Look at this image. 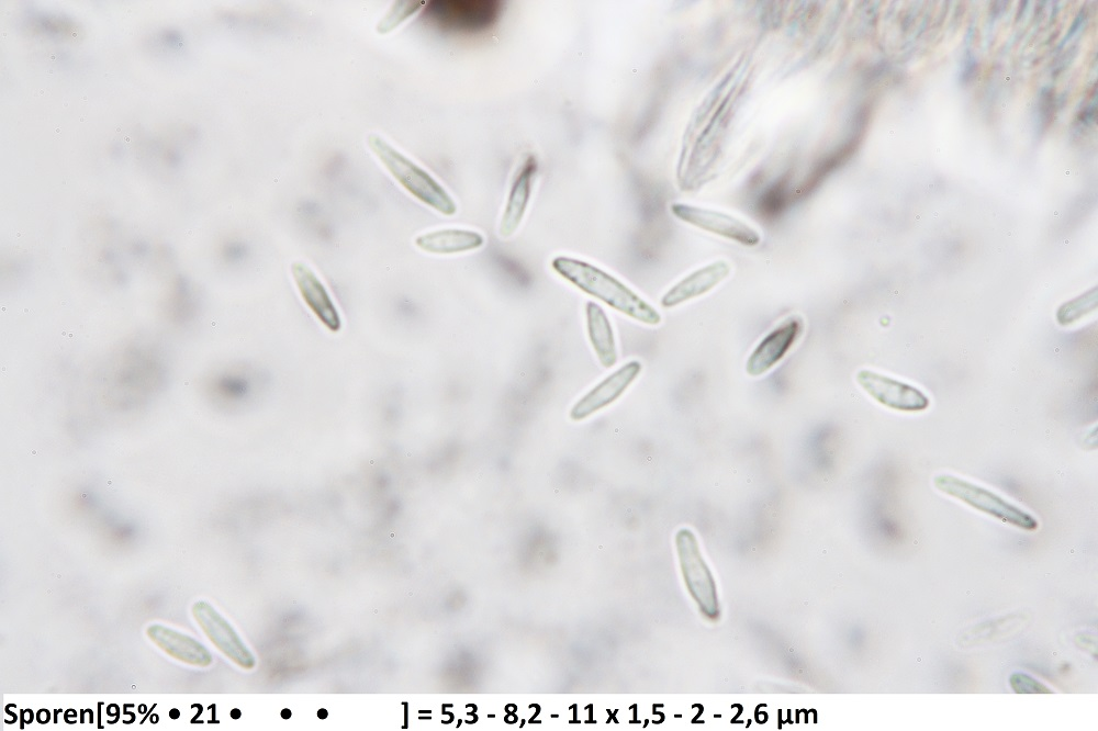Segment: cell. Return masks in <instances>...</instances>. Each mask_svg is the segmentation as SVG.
I'll use <instances>...</instances> for the list:
<instances>
[{
    "instance_id": "6da1fadb",
    "label": "cell",
    "mask_w": 1098,
    "mask_h": 731,
    "mask_svg": "<svg viewBox=\"0 0 1098 731\" xmlns=\"http://www.w3.org/2000/svg\"><path fill=\"white\" fill-rule=\"evenodd\" d=\"M83 248L82 270L94 284L110 290L127 286L139 272L166 273L172 268L167 246L135 236L116 224H101Z\"/></svg>"
},
{
    "instance_id": "7a4b0ae2",
    "label": "cell",
    "mask_w": 1098,
    "mask_h": 731,
    "mask_svg": "<svg viewBox=\"0 0 1098 731\" xmlns=\"http://www.w3.org/2000/svg\"><path fill=\"white\" fill-rule=\"evenodd\" d=\"M164 351L150 341H132L116 349L101 369L99 394L115 411H133L152 402L168 382Z\"/></svg>"
},
{
    "instance_id": "3957f363",
    "label": "cell",
    "mask_w": 1098,
    "mask_h": 731,
    "mask_svg": "<svg viewBox=\"0 0 1098 731\" xmlns=\"http://www.w3.org/2000/svg\"><path fill=\"white\" fill-rule=\"evenodd\" d=\"M551 268L585 294L639 323L658 326L662 322V316L654 306L617 278L592 263L558 256L552 259Z\"/></svg>"
},
{
    "instance_id": "277c9868",
    "label": "cell",
    "mask_w": 1098,
    "mask_h": 731,
    "mask_svg": "<svg viewBox=\"0 0 1098 731\" xmlns=\"http://www.w3.org/2000/svg\"><path fill=\"white\" fill-rule=\"evenodd\" d=\"M367 143L383 167L406 192L442 215L456 214L457 204L451 195L425 169L377 134H370Z\"/></svg>"
},
{
    "instance_id": "5b68a950",
    "label": "cell",
    "mask_w": 1098,
    "mask_h": 731,
    "mask_svg": "<svg viewBox=\"0 0 1098 731\" xmlns=\"http://www.w3.org/2000/svg\"><path fill=\"white\" fill-rule=\"evenodd\" d=\"M938 491L967 506L989 515L1005 524L1032 531L1038 520L1028 511L1008 502L990 490L951 474H939L933 479Z\"/></svg>"
},
{
    "instance_id": "8992f818",
    "label": "cell",
    "mask_w": 1098,
    "mask_h": 731,
    "mask_svg": "<svg viewBox=\"0 0 1098 731\" xmlns=\"http://www.w3.org/2000/svg\"><path fill=\"white\" fill-rule=\"evenodd\" d=\"M498 1H429L426 14L444 29L459 33L489 30L500 15Z\"/></svg>"
},
{
    "instance_id": "52a82bcc",
    "label": "cell",
    "mask_w": 1098,
    "mask_h": 731,
    "mask_svg": "<svg viewBox=\"0 0 1098 731\" xmlns=\"http://www.w3.org/2000/svg\"><path fill=\"white\" fill-rule=\"evenodd\" d=\"M805 331L804 318L792 314L782 319L755 345L746 360L744 370L759 378L775 368L798 342Z\"/></svg>"
},
{
    "instance_id": "ba28073f",
    "label": "cell",
    "mask_w": 1098,
    "mask_h": 731,
    "mask_svg": "<svg viewBox=\"0 0 1098 731\" xmlns=\"http://www.w3.org/2000/svg\"><path fill=\"white\" fill-rule=\"evenodd\" d=\"M670 210L677 220L740 245L752 247L761 241L754 227L731 214L682 202L672 203Z\"/></svg>"
},
{
    "instance_id": "9c48e42d",
    "label": "cell",
    "mask_w": 1098,
    "mask_h": 731,
    "mask_svg": "<svg viewBox=\"0 0 1098 731\" xmlns=\"http://www.w3.org/2000/svg\"><path fill=\"white\" fill-rule=\"evenodd\" d=\"M855 380L870 397L890 409L922 412L929 407V397L906 382L869 369L859 370Z\"/></svg>"
},
{
    "instance_id": "30bf717a",
    "label": "cell",
    "mask_w": 1098,
    "mask_h": 731,
    "mask_svg": "<svg viewBox=\"0 0 1098 731\" xmlns=\"http://www.w3.org/2000/svg\"><path fill=\"white\" fill-rule=\"evenodd\" d=\"M642 364L630 360L582 395L570 408L569 418L582 421L615 403L639 376Z\"/></svg>"
},
{
    "instance_id": "8fae6325",
    "label": "cell",
    "mask_w": 1098,
    "mask_h": 731,
    "mask_svg": "<svg viewBox=\"0 0 1098 731\" xmlns=\"http://www.w3.org/2000/svg\"><path fill=\"white\" fill-rule=\"evenodd\" d=\"M290 272L301 300L310 312L328 330L336 333L341 328V317L327 288L320 277L302 261H294Z\"/></svg>"
},
{
    "instance_id": "7c38bea8",
    "label": "cell",
    "mask_w": 1098,
    "mask_h": 731,
    "mask_svg": "<svg viewBox=\"0 0 1098 731\" xmlns=\"http://www.w3.org/2000/svg\"><path fill=\"white\" fill-rule=\"evenodd\" d=\"M192 615L211 642L238 666L250 670L255 659L233 627L208 603L197 601Z\"/></svg>"
},
{
    "instance_id": "4fadbf2b",
    "label": "cell",
    "mask_w": 1098,
    "mask_h": 731,
    "mask_svg": "<svg viewBox=\"0 0 1098 731\" xmlns=\"http://www.w3.org/2000/svg\"><path fill=\"white\" fill-rule=\"evenodd\" d=\"M731 271L730 263L724 259L694 269L664 292L660 304L664 308H673L704 296L724 282Z\"/></svg>"
},
{
    "instance_id": "5bb4252c",
    "label": "cell",
    "mask_w": 1098,
    "mask_h": 731,
    "mask_svg": "<svg viewBox=\"0 0 1098 731\" xmlns=\"http://www.w3.org/2000/svg\"><path fill=\"white\" fill-rule=\"evenodd\" d=\"M537 169L536 157L528 155L515 173L498 227L504 238L516 232L525 216Z\"/></svg>"
},
{
    "instance_id": "9a60e30c",
    "label": "cell",
    "mask_w": 1098,
    "mask_h": 731,
    "mask_svg": "<svg viewBox=\"0 0 1098 731\" xmlns=\"http://www.w3.org/2000/svg\"><path fill=\"white\" fill-rule=\"evenodd\" d=\"M253 386L249 373L233 367L206 374L202 382V392L206 400L216 406L227 407L246 402L253 393Z\"/></svg>"
},
{
    "instance_id": "2e32d148",
    "label": "cell",
    "mask_w": 1098,
    "mask_h": 731,
    "mask_svg": "<svg viewBox=\"0 0 1098 731\" xmlns=\"http://www.w3.org/2000/svg\"><path fill=\"white\" fill-rule=\"evenodd\" d=\"M148 638L169 656L193 666H209L212 655L209 650L190 636L161 625L147 628Z\"/></svg>"
},
{
    "instance_id": "e0dca14e",
    "label": "cell",
    "mask_w": 1098,
    "mask_h": 731,
    "mask_svg": "<svg viewBox=\"0 0 1098 731\" xmlns=\"http://www.w3.org/2000/svg\"><path fill=\"white\" fill-rule=\"evenodd\" d=\"M201 304L200 291L188 277H172L163 299V313L169 323L178 326L190 324L198 317Z\"/></svg>"
},
{
    "instance_id": "ac0fdd59",
    "label": "cell",
    "mask_w": 1098,
    "mask_h": 731,
    "mask_svg": "<svg viewBox=\"0 0 1098 731\" xmlns=\"http://www.w3.org/2000/svg\"><path fill=\"white\" fill-rule=\"evenodd\" d=\"M414 244L428 254L452 255L482 247L484 237L471 229L442 228L418 235Z\"/></svg>"
},
{
    "instance_id": "d6986e66",
    "label": "cell",
    "mask_w": 1098,
    "mask_h": 731,
    "mask_svg": "<svg viewBox=\"0 0 1098 731\" xmlns=\"http://www.w3.org/2000/svg\"><path fill=\"white\" fill-rule=\"evenodd\" d=\"M585 318L589 340L595 356L603 368L610 369L618 359L612 324L604 310L592 301L585 305Z\"/></svg>"
},
{
    "instance_id": "ffe728a7",
    "label": "cell",
    "mask_w": 1098,
    "mask_h": 731,
    "mask_svg": "<svg viewBox=\"0 0 1098 731\" xmlns=\"http://www.w3.org/2000/svg\"><path fill=\"white\" fill-rule=\"evenodd\" d=\"M1096 306L1097 289L1095 288L1062 304L1057 310L1056 319L1061 325H1068L1094 311Z\"/></svg>"
},
{
    "instance_id": "44dd1931",
    "label": "cell",
    "mask_w": 1098,
    "mask_h": 731,
    "mask_svg": "<svg viewBox=\"0 0 1098 731\" xmlns=\"http://www.w3.org/2000/svg\"><path fill=\"white\" fill-rule=\"evenodd\" d=\"M397 4L399 5H395L391 10V12L388 13L379 23L378 26L379 33H386L388 31L392 30L404 19H406L407 16L412 15L415 11H417L422 7V4H424V2L407 1L406 5H403L404 1H401L397 2Z\"/></svg>"
},
{
    "instance_id": "7402d4cb",
    "label": "cell",
    "mask_w": 1098,
    "mask_h": 731,
    "mask_svg": "<svg viewBox=\"0 0 1098 731\" xmlns=\"http://www.w3.org/2000/svg\"><path fill=\"white\" fill-rule=\"evenodd\" d=\"M1009 683L1013 691L1019 694L1051 693V689L1041 682L1023 673H1013L1009 678Z\"/></svg>"
},
{
    "instance_id": "603a6c76",
    "label": "cell",
    "mask_w": 1098,
    "mask_h": 731,
    "mask_svg": "<svg viewBox=\"0 0 1098 731\" xmlns=\"http://www.w3.org/2000/svg\"><path fill=\"white\" fill-rule=\"evenodd\" d=\"M246 249L238 244H228L222 248L221 257L229 265H236L245 259Z\"/></svg>"
},
{
    "instance_id": "cb8c5ba5",
    "label": "cell",
    "mask_w": 1098,
    "mask_h": 731,
    "mask_svg": "<svg viewBox=\"0 0 1098 731\" xmlns=\"http://www.w3.org/2000/svg\"><path fill=\"white\" fill-rule=\"evenodd\" d=\"M169 716L172 719H177L180 716V712H179L178 709H171L170 712H169Z\"/></svg>"
},
{
    "instance_id": "d4e9b609",
    "label": "cell",
    "mask_w": 1098,
    "mask_h": 731,
    "mask_svg": "<svg viewBox=\"0 0 1098 731\" xmlns=\"http://www.w3.org/2000/svg\"><path fill=\"white\" fill-rule=\"evenodd\" d=\"M281 717L284 718V719L290 718L291 717V711L289 709H283L281 711Z\"/></svg>"
},
{
    "instance_id": "484cf974",
    "label": "cell",
    "mask_w": 1098,
    "mask_h": 731,
    "mask_svg": "<svg viewBox=\"0 0 1098 731\" xmlns=\"http://www.w3.org/2000/svg\"><path fill=\"white\" fill-rule=\"evenodd\" d=\"M327 715H328V712L325 709H321L317 712L318 718H322V719H325L327 717Z\"/></svg>"
},
{
    "instance_id": "4316f807",
    "label": "cell",
    "mask_w": 1098,
    "mask_h": 731,
    "mask_svg": "<svg viewBox=\"0 0 1098 731\" xmlns=\"http://www.w3.org/2000/svg\"><path fill=\"white\" fill-rule=\"evenodd\" d=\"M231 716L232 718L237 719L240 717V711L238 709H233Z\"/></svg>"
}]
</instances>
